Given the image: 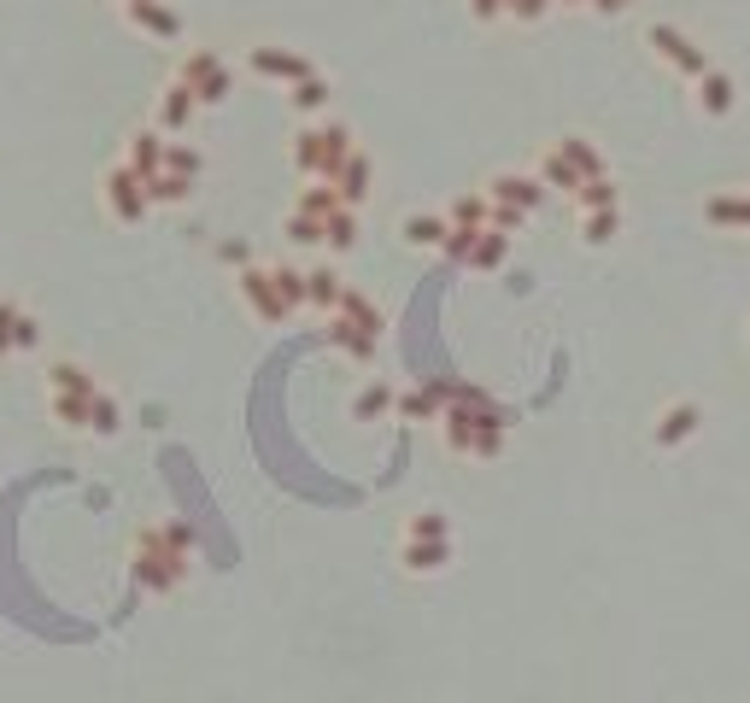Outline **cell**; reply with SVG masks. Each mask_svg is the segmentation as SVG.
Here are the masks:
<instances>
[{
	"label": "cell",
	"instance_id": "obj_45",
	"mask_svg": "<svg viewBox=\"0 0 750 703\" xmlns=\"http://www.w3.org/2000/svg\"><path fill=\"white\" fill-rule=\"evenodd\" d=\"M739 229H750V194H739Z\"/></svg>",
	"mask_w": 750,
	"mask_h": 703
},
{
	"label": "cell",
	"instance_id": "obj_19",
	"mask_svg": "<svg viewBox=\"0 0 750 703\" xmlns=\"http://www.w3.org/2000/svg\"><path fill=\"white\" fill-rule=\"evenodd\" d=\"M47 393H82L89 399V393H100V382L71 358H59V364H47Z\"/></svg>",
	"mask_w": 750,
	"mask_h": 703
},
{
	"label": "cell",
	"instance_id": "obj_4",
	"mask_svg": "<svg viewBox=\"0 0 750 703\" xmlns=\"http://www.w3.org/2000/svg\"><path fill=\"white\" fill-rule=\"evenodd\" d=\"M645 42L657 47V59H662V65H674V71H680V77H692V82H704V77L715 71L709 54H704V47H697L680 24H651V30H645Z\"/></svg>",
	"mask_w": 750,
	"mask_h": 703
},
{
	"label": "cell",
	"instance_id": "obj_16",
	"mask_svg": "<svg viewBox=\"0 0 750 703\" xmlns=\"http://www.w3.org/2000/svg\"><path fill=\"white\" fill-rule=\"evenodd\" d=\"M697 422H704V410H697V405H669V410L657 417V434H651V440L662 445V452H674L680 440L697 434Z\"/></svg>",
	"mask_w": 750,
	"mask_h": 703
},
{
	"label": "cell",
	"instance_id": "obj_2",
	"mask_svg": "<svg viewBox=\"0 0 750 703\" xmlns=\"http://www.w3.org/2000/svg\"><path fill=\"white\" fill-rule=\"evenodd\" d=\"M352 152L357 147H352L346 124H311V129L294 135V165H299V177H311V182H334Z\"/></svg>",
	"mask_w": 750,
	"mask_h": 703
},
{
	"label": "cell",
	"instance_id": "obj_14",
	"mask_svg": "<svg viewBox=\"0 0 750 703\" xmlns=\"http://www.w3.org/2000/svg\"><path fill=\"white\" fill-rule=\"evenodd\" d=\"M452 552H457L452 540H405V545H399V563H405L411 575H440V569L452 563Z\"/></svg>",
	"mask_w": 750,
	"mask_h": 703
},
{
	"label": "cell",
	"instance_id": "obj_6",
	"mask_svg": "<svg viewBox=\"0 0 750 703\" xmlns=\"http://www.w3.org/2000/svg\"><path fill=\"white\" fill-rule=\"evenodd\" d=\"M106 212H112L117 223H141V217L152 212L147 188H141V177H135L129 165H112V170H106Z\"/></svg>",
	"mask_w": 750,
	"mask_h": 703
},
{
	"label": "cell",
	"instance_id": "obj_35",
	"mask_svg": "<svg viewBox=\"0 0 750 703\" xmlns=\"http://www.w3.org/2000/svg\"><path fill=\"white\" fill-rule=\"evenodd\" d=\"M329 340H334L340 352H352L357 364H370V358H375V340H370V335H357V329H346V322H329Z\"/></svg>",
	"mask_w": 750,
	"mask_h": 703
},
{
	"label": "cell",
	"instance_id": "obj_12",
	"mask_svg": "<svg viewBox=\"0 0 750 703\" xmlns=\"http://www.w3.org/2000/svg\"><path fill=\"white\" fill-rule=\"evenodd\" d=\"M334 322H346V329L370 335V340H382V329H387V317L375 311V299H370V294H357V287H346V294H340V311H334Z\"/></svg>",
	"mask_w": 750,
	"mask_h": 703
},
{
	"label": "cell",
	"instance_id": "obj_37",
	"mask_svg": "<svg viewBox=\"0 0 750 703\" xmlns=\"http://www.w3.org/2000/svg\"><path fill=\"white\" fill-rule=\"evenodd\" d=\"M287 241H294V247H322V241H329V229H322L317 217L294 212V217H287Z\"/></svg>",
	"mask_w": 750,
	"mask_h": 703
},
{
	"label": "cell",
	"instance_id": "obj_43",
	"mask_svg": "<svg viewBox=\"0 0 750 703\" xmlns=\"http://www.w3.org/2000/svg\"><path fill=\"white\" fill-rule=\"evenodd\" d=\"M217 259H224V264H241V270H247V247H241V241H229L224 252H217Z\"/></svg>",
	"mask_w": 750,
	"mask_h": 703
},
{
	"label": "cell",
	"instance_id": "obj_25",
	"mask_svg": "<svg viewBox=\"0 0 750 703\" xmlns=\"http://www.w3.org/2000/svg\"><path fill=\"white\" fill-rule=\"evenodd\" d=\"M294 212L317 217V223H329V217L340 212V194H334V182H317V188H305V194L294 200Z\"/></svg>",
	"mask_w": 750,
	"mask_h": 703
},
{
	"label": "cell",
	"instance_id": "obj_26",
	"mask_svg": "<svg viewBox=\"0 0 750 703\" xmlns=\"http://www.w3.org/2000/svg\"><path fill=\"white\" fill-rule=\"evenodd\" d=\"M141 188H147L152 205H182L188 194H194V182H188V177H170V170H159V177L141 182Z\"/></svg>",
	"mask_w": 750,
	"mask_h": 703
},
{
	"label": "cell",
	"instance_id": "obj_39",
	"mask_svg": "<svg viewBox=\"0 0 750 703\" xmlns=\"http://www.w3.org/2000/svg\"><path fill=\"white\" fill-rule=\"evenodd\" d=\"M164 170H170V177H188V182H194V177H200V152H194V147H182V141H170Z\"/></svg>",
	"mask_w": 750,
	"mask_h": 703
},
{
	"label": "cell",
	"instance_id": "obj_11",
	"mask_svg": "<svg viewBox=\"0 0 750 703\" xmlns=\"http://www.w3.org/2000/svg\"><path fill=\"white\" fill-rule=\"evenodd\" d=\"M164 152H170V141H164V135H159V129H141V135H129V152H124V165H129L141 182H152V177H159V170H164Z\"/></svg>",
	"mask_w": 750,
	"mask_h": 703
},
{
	"label": "cell",
	"instance_id": "obj_33",
	"mask_svg": "<svg viewBox=\"0 0 750 703\" xmlns=\"http://www.w3.org/2000/svg\"><path fill=\"white\" fill-rule=\"evenodd\" d=\"M581 212H616V182L599 177V182H581V194H575Z\"/></svg>",
	"mask_w": 750,
	"mask_h": 703
},
{
	"label": "cell",
	"instance_id": "obj_30",
	"mask_svg": "<svg viewBox=\"0 0 750 703\" xmlns=\"http://www.w3.org/2000/svg\"><path fill=\"white\" fill-rule=\"evenodd\" d=\"M510 259V235H499V229H487L481 241H475V259H469V270H499Z\"/></svg>",
	"mask_w": 750,
	"mask_h": 703
},
{
	"label": "cell",
	"instance_id": "obj_29",
	"mask_svg": "<svg viewBox=\"0 0 750 703\" xmlns=\"http://www.w3.org/2000/svg\"><path fill=\"white\" fill-rule=\"evenodd\" d=\"M322 229H329V241H322V247H334V252H352L357 247V212H352V205H340Z\"/></svg>",
	"mask_w": 750,
	"mask_h": 703
},
{
	"label": "cell",
	"instance_id": "obj_20",
	"mask_svg": "<svg viewBox=\"0 0 750 703\" xmlns=\"http://www.w3.org/2000/svg\"><path fill=\"white\" fill-rule=\"evenodd\" d=\"M399 235H405V247H446V235H452V223L446 217H405L399 223Z\"/></svg>",
	"mask_w": 750,
	"mask_h": 703
},
{
	"label": "cell",
	"instance_id": "obj_48",
	"mask_svg": "<svg viewBox=\"0 0 750 703\" xmlns=\"http://www.w3.org/2000/svg\"><path fill=\"white\" fill-rule=\"evenodd\" d=\"M627 7H634V0H622V12H627Z\"/></svg>",
	"mask_w": 750,
	"mask_h": 703
},
{
	"label": "cell",
	"instance_id": "obj_3",
	"mask_svg": "<svg viewBox=\"0 0 750 703\" xmlns=\"http://www.w3.org/2000/svg\"><path fill=\"white\" fill-rule=\"evenodd\" d=\"M182 89H194L200 106H224L229 89H235V77H229V65L212 54V47H194V54L182 59V71H177Z\"/></svg>",
	"mask_w": 750,
	"mask_h": 703
},
{
	"label": "cell",
	"instance_id": "obj_32",
	"mask_svg": "<svg viewBox=\"0 0 750 703\" xmlns=\"http://www.w3.org/2000/svg\"><path fill=\"white\" fill-rule=\"evenodd\" d=\"M616 229H622V212H587L581 217L587 247H610V241H616Z\"/></svg>",
	"mask_w": 750,
	"mask_h": 703
},
{
	"label": "cell",
	"instance_id": "obj_34",
	"mask_svg": "<svg viewBox=\"0 0 750 703\" xmlns=\"http://www.w3.org/2000/svg\"><path fill=\"white\" fill-rule=\"evenodd\" d=\"M405 540H452V522L440 517V510H417V517L405 522Z\"/></svg>",
	"mask_w": 750,
	"mask_h": 703
},
{
	"label": "cell",
	"instance_id": "obj_27",
	"mask_svg": "<svg viewBox=\"0 0 750 703\" xmlns=\"http://www.w3.org/2000/svg\"><path fill=\"white\" fill-rule=\"evenodd\" d=\"M287 100H294V112H305V117H311V112H322V106H329V77H305V82H294V94H287Z\"/></svg>",
	"mask_w": 750,
	"mask_h": 703
},
{
	"label": "cell",
	"instance_id": "obj_5",
	"mask_svg": "<svg viewBox=\"0 0 750 703\" xmlns=\"http://www.w3.org/2000/svg\"><path fill=\"white\" fill-rule=\"evenodd\" d=\"M235 287H241V299L252 305V317H259V322H287V317H294V311H287V299H282V287H276V270L247 264L241 276H235Z\"/></svg>",
	"mask_w": 750,
	"mask_h": 703
},
{
	"label": "cell",
	"instance_id": "obj_44",
	"mask_svg": "<svg viewBox=\"0 0 750 703\" xmlns=\"http://www.w3.org/2000/svg\"><path fill=\"white\" fill-rule=\"evenodd\" d=\"M587 7H599L604 19H616V12H622V0H587Z\"/></svg>",
	"mask_w": 750,
	"mask_h": 703
},
{
	"label": "cell",
	"instance_id": "obj_17",
	"mask_svg": "<svg viewBox=\"0 0 750 703\" xmlns=\"http://www.w3.org/2000/svg\"><path fill=\"white\" fill-rule=\"evenodd\" d=\"M697 106H704L709 117H727L732 106H739V82H732L727 71H709L704 82H697Z\"/></svg>",
	"mask_w": 750,
	"mask_h": 703
},
{
	"label": "cell",
	"instance_id": "obj_40",
	"mask_svg": "<svg viewBox=\"0 0 750 703\" xmlns=\"http://www.w3.org/2000/svg\"><path fill=\"white\" fill-rule=\"evenodd\" d=\"M522 223H527V212H516V205H499V200H492V229H499V235H516Z\"/></svg>",
	"mask_w": 750,
	"mask_h": 703
},
{
	"label": "cell",
	"instance_id": "obj_9",
	"mask_svg": "<svg viewBox=\"0 0 750 703\" xmlns=\"http://www.w3.org/2000/svg\"><path fill=\"white\" fill-rule=\"evenodd\" d=\"M124 19L152 42H182V12L164 7V0H141V7H124Z\"/></svg>",
	"mask_w": 750,
	"mask_h": 703
},
{
	"label": "cell",
	"instance_id": "obj_15",
	"mask_svg": "<svg viewBox=\"0 0 750 703\" xmlns=\"http://www.w3.org/2000/svg\"><path fill=\"white\" fill-rule=\"evenodd\" d=\"M370 182H375V165H370V152H352L346 165H340V177H334V194H340V205H364L370 200Z\"/></svg>",
	"mask_w": 750,
	"mask_h": 703
},
{
	"label": "cell",
	"instance_id": "obj_1",
	"mask_svg": "<svg viewBox=\"0 0 750 703\" xmlns=\"http://www.w3.org/2000/svg\"><path fill=\"white\" fill-rule=\"evenodd\" d=\"M188 552H194V528L188 522H164L147 528L135 540V587L141 592H177L188 575Z\"/></svg>",
	"mask_w": 750,
	"mask_h": 703
},
{
	"label": "cell",
	"instance_id": "obj_7",
	"mask_svg": "<svg viewBox=\"0 0 750 703\" xmlns=\"http://www.w3.org/2000/svg\"><path fill=\"white\" fill-rule=\"evenodd\" d=\"M247 71H259L270 82H305V77H317V65L294 54V47H247Z\"/></svg>",
	"mask_w": 750,
	"mask_h": 703
},
{
	"label": "cell",
	"instance_id": "obj_46",
	"mask_svg": "<svg viewBox=\"0 0 750 703\" xmlns=\"http://www.w3.org/2000/svg\"><path fill=\"white\" fill-rule=\"evenodd\" d=\"M552 7H587V0H552Z\"/></svg>",
	"mask_w": 750,
	"mask_h": 703
},
{
	"label": "cell",
	"instance_id": "obj_28",
	"mask_svg": "<svg viewBox=\"0 0 750 703\" xmlns=\"http://www.w3.org/2000/svg\"><path fill=\"white\" fill-rule=\"evenodd\" d=\"M117 428H124V410H117V399H112L106 387H100V393H94V417H89V434H100V440H112Z\"/></svg>",
	"mask_w": 750,
	"mask_h": 703
},
{
	"label": "cell",
	"instance_id": "obj_13",
	"mask_svg": "<svg viewBox=\"0 0 750 703\" xmlns=\"http://www.w3.org/2000/svg\"><path fill=\"white\" fill-rule=\"evenodd\" d=\"M194 112H200V100H194V89H182V82H170V89L159 94V135H182L188 124H194Z\"/></svg>",
	"mask_w": 750,
	"mask_h": 703
},
{
	"label": "cell",
	"instance_id": "obj_47",
	"mask_svg": "<svg viewBox=\"0 0 750 703\" xmlns=\"http://www.w3.org/2000/svg\"><path fill=\"white\" fill-rule=\"evenodd\" d=\"M124 7H141V0H124Z\"/></svg>",
	"mask_w": 750,
	"mask_h": 703
},
{
	"label": "cell",
	"instance_id": "obj_22",
	"mask_svg": "<svg viewBox=\"0 0 750 703\" xmlns=\"http://www.w3.org/2000/svg\"><path fill=\"white\" fill-rule=\"evenodd\" d=\"M305 294H311L317 311H340V294H346V282H340L334 270H305Z\"/></svg>",
	"mask_w": 750,
	"mask_h": 703
},
{
	"label": "cell",
	"instance_id": "obj_36",
	"mask_svg": "<svg viewBox=\"0 0 750 703\" xmlns=\"http://www.w3.org/2000/svg\"><path fill=\"white\" fill-rule=\"evenodd\" d=\"M704 223H715V229H739V194H709Z\"/></svg>",
	"mask_w": 750,
	"mask_h": 703
},
{
	"label": "cell",
	"instance_id": "obj_21",
	"mask_svg": "<svg viewBox=\"0 0 750 703\" xmlns=\"http://www.w3.org/2000/svg\"><path fill=\"white\" fill-rule=\"evenodd\" d=\"M446 223H452V229H492V200H487V194H464V200H452Z\"/></svg>",
	"mask_w": 750,
	"mask_h": 703
},
{
	"label": "cell",
	"instance_id": "obj_8",
	"mask_svg": "<svg viewBox=\"0 0 750 703\" xmlns=\"http://www.w3.org/2000/svg\"><path fill=\"white\" fill-rule=\"evenodd\" d=\"M42 347V322L24 311L19 299H0V358H19Z\"/></svg>",
	"mask_w": 750,
	"mask_h": 703
},
{
	"label": "cell",
	"instance_id": "obj_10",
	"mask_svg": "<svg viewBox=\"0 0 750 703\" xmlns=\"http://www.w3.org/2000/svg\"><path fill=\"white\" fill-rule=\"evenodd\" d=\"M487 200L516 205V212L534 217V205L545 200V182H539V177H510V170H504V177H492V182H487Z\"/></svg>",
	"mask_w": 750,
	"mask_h": 703
},
{
	"label": "cell",
	"instance_id": "obj_38",
	"mask_svg": "<svg viewBox=\"0 0 750 703\" xmlns=\"http://www.w3.org/2000/svg\"><path fill=\"white\" fill-rule=\"evenodd\" d=\"M276 287H282L287 311H299V305H311V294H305V270H287V264H276Z\"/></svg>",
	"mask_w": 750,
	"mask_h": 703
},
{
	"label": "cell",
	"instance_id": "obj_31",
	"mask_svg": "<svg viewBox=\"0 0 750 703\" xmlns=\"http://www.w3.org/2000/svg\"><path fill=\"white\" fill-rule=\"evenodd\" d=\"M394 405H399V393L375 382V387H364V393L352 399V417H357V422H370V417H382V410H394Z\"/></svg>",
	"mask_w": 750,
	"mask_h": 703
},
{
	"label": "cell",
	"instance_id": "obj_49",
	"mask_svg": "<svg viewBox=\"0 0 750 703\" xmlns=\"http://www.w3.org/2000/svg\"><path fill=\"white\" fill-rule=\"evenodd\" d=\"M510 7H516V0H504V12H510Z\"/></svg>",
	"mask_w": 750,
	"mask_h": 703
},
{
	"label": "cell",
	"instance_id": "obj_18",
	"mask_svg": "<svg viewBox=\"0 0 750 703\" xmlns=\"http://www.w3.org/2000/svg\"><path fill=\"white\" fill-rule=\"evenodd\" d=\"M557 152H562V159H569L575 170H581V182H599V177H604V152L592 147L587 135H562Z\"/></svg>",
	"mask_w": 750,
	"mask_h": 703
},
{
	"label": "cell",
	"instance_id": "obj_41",
	"mask_svg": "<svg viewBox=\"0 0 750 703\" xmlns=\"http://www.w3.org/2000/svg\"><path fill=\"white\" fill-rule=\"evenodd\" d=\"M545 7H552V0H516V7H510V19H522V24H539V19H545Z\"/></svg>",
	"mask_w": 750,
	"mask_h": 703
},
{
	"label": "cell",
	"instance_id": "obj_42",
	"mask_svg": "<svg viewBox=\"0 0 750 703\" xmlns=\"http://www.w3.org/2000/svg\"><path fill=\"white\" fill-rule=\"evenodd\" d=\"M469 12H475V19H481V24H492V19H499V12H504V0H469Z\"/></svg>",
	"mask_w": 750,
	"mask_h": 703
},
{
	"label": "cell",
	"instance_id": "obj_23",
	"mask_svg": "<svg viewBox=\"0 0 750 703\" xmlns=\"http://www.w3.org/2000/svg\"><path fill=\"white\" fill-rule=\"evenodd\" d=\"M47 410L65 422V428H89V417H94V393L82 399V393H47Z\"/></svg>",
	"mask_w": 750,
	"mask_h": 703
},
{
	"label": "cell",
	"instance_id": "obj_24",
	"mask_svg": "<svg viewBox=\"0 0 750 703\" xmlns=\"http://www.w3.org/2000/svg\"><path fill=\"white\" fill-rule=\"evenodd\" d=\"M539 182H552V188H562V194H581V170H575L562 152L552 147V152H539Z\"/></svg>",
	"mask_w": 750,
	"mask_h": 703
}]
</instances>
